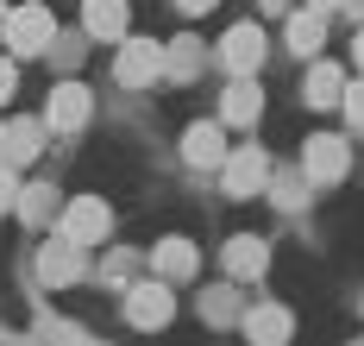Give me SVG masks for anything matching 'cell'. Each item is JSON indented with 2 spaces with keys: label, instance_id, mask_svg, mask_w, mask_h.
<instances>
[{
  "label": "cell",
  "instance_id": "19",
  "mask_svg": "<svg viewBox=\"0 0 364 346\" xmlns=\"http://www.w3.org/2000/svg\"><path fill=\"white\" fill-rule=\"evenodd\" d=\"M164 76H170V82H188V76H201V44H195V38H176V44H164Z\"/></svg>",
  "mask_w": 364,
  "mask_h": 346
},
{
  "label": "cell",
  "instance_id": "3",
  "mask_svg": "<svg viewBox=\"0 0 364 346\" xmlns=\"http://www.w3.org/2000/svg\"><path fill=\"white\" fill-rule=\"evenodd\" d=\"M301 170H308L314 189H333V183H346V170H352V145H346L339 132H314L308 152H301Z\"/></svg>",
  "mask_w": 364,
  "mask_h": 346
},
{
  "label": "cell",
  "instance_id": "8",
  "mask_svg": "<svg viewBox=\"0 0 364 346\" xmlns=\"http://www.w3.org/2000/svg\"><path fill=\"white\" fill-rule=\"evenodd\" d=\"M88 114H95L88 88H82V82H57V88H50V108H44V126L75 132V126H88Z\"/></svg>",
  "mask_w": 364,
  "mask_h": 346
},
{
  "label": "cell",
  "instance_id": "6",
  "mask_svg": "<svg viewBox=\"0 0 364 346\" xmlns=\"http://www.w3.org/2000/svg\"><path fill=\"white\" fill-rule=\"evenodd\" d=\"M170 315H176V296H170L164 277L126 290V321H132V327H170Z\"/></svg>",
  "mask_w": 364,
  "mask_h": 346
},
{
  "label": "cell",
  "instance_id": "23",
  "mask_svg": "<svg viewBox=\"0 0 364 346\" xmlns=\"http://www.w3.org/2000/svg\"><path fill=\"white\" fill-rule=\"evenodd\" d=\"M19 95V57H0V108Z\"/></svg>",
  "mask_w": 364,
  "mask_h": 346
},
{
  "label": "cell",
  "instance_id": "18",
  "mask_svg": "<svg viewBox=\"0 0 364 346\" xmlns=\"http://www.w3.org/2000/svg\"><path fill=\"white\" fill-rule=\"evenodd\" d=\"M245 334H252V340H289V334H295V315L283 303H264V308L245 315Z\"/></svg>",
  "mask_w": 364,
  "mask_h": 346
},
{
  "label": "cell",
  "instance_id": "5",
  "mask_svg": "<svg viewBox=\"0 0 364 346\" xmlns=\"http://www.w3.org/2000/svg\"><path fill=\"white\" fill-rule=\"evenodd\" d=\"M113 76L126 82V88H151V82L164 76V44H157V38H119Z\"/></svg>",
  "mask_w": 364,
  "mask_h": 346
},
{
  "label": "cell",
  "instance_id": "2",
  "mask_svg": "<svg viewBox=\"0 0 364 346\" xmlns=\"http://www.w3.org/2000/svg\"><path fill=\"white\" fill-rule=\"evenodd\" d=\"M57 233L75 239V246H101V239L113 233V208L101 201V195H75V201L57 208Z\"/></svg>",
  "mask_w": 364,
  "mask_h": 346
},
{
  "label": "cell",
  "instance_id": "4",
  "mask_svg": "<svg viewBox=\"0 0 364 346\" xmlns=\"http://www.w3.org/2000/svg\"><path fill=\"white\" fill-rule=\"evenodd\" d=\"M220 177H226V195H232V201L264 195V183H270V152H264V145H239V152H226Z\"/></svg>",
  "mask_w": 364,
  "mask_h": 346
},
{
  "label": "cell",
  "instance_id": "11",
  "mask_svg": "<svg viewBox=\"0 0 364 346\" xmlns=\"http://www.w3.org/2000/svg\"><path fill=\"white\" fill-rule=\"evenodd\" d=\"M38 277H44L50 290H63V283H75V277H82V246L57 233V239H50V246L38 252Z\"/></svg>",
  "mask_w": 364,
  "mask_h": 346
},
{
  "label": "cell",
  "instance_id": "12",
  "mask_svg": "<svg viewBox=\"0 0 364 346\" xmlns=\"http://www.w3.org/2000/svg\"><path fill=\"white\" fill-rule=\"evenodd\" d=\"M257 114H264V88L252 76H232L226 95H220V120L226 126H257Z\"/></svg>",
  "mask_w": 364,
  "mask_h": 346
},
{
  "label": "cell",
  "instance_id": "7",
  "mask_svg": "<svg viewBox=\"0 0 364 346\" xmlns=\"http://www.w3.org/2000/svg\"><path fill=\"white\" fill-rule=\"evenodd\" d=\"M226 120H195L188 132H182V157L195 164V170H220L226 164Z\"/></svg>",
  "mask_w": 364,
  "mask_h": 346
},
{
  "label": "cell",
  "instance_id": "15",
  "mask_svg": "<svg viewBox=\"0 0 364 346\" xmlns=\"http://www.w3.org/2000/svg\"><path fill=\"white\" fill-rule=\"evenodd\" d=\"M339 95H346V70L327 63V57H314V70L301 82V101H308V108H339Z\"/></svg>",
  "mask_w": 364,
  "mask_h": 346
},
{
  "label": "cell",
  "instance_id": "24",
  "mask_svg": "<svg viewBox=\"0 0 364 346\" xmlns=\"http://www.w3.org/2000/svg\"><path fill=\"white\" fill-rule=\"evenodd\" d=\"M13 201H19V183H13V164H6V157H0V214H6V208H13Z\"/></svg>",
  "mask_w": 364,
  "mask_h": 346
},
{
  "label": "cell",
  "instance_id": "27",
  "mask_svg": "<svg viewBox=\"0 0 364 346\" xmlns=\"http://www.w3.org/2000/svg\"><path fill=\"white\" fill-rule=\"evenodd\" d=\"M352 63L364 70V26H358V38H352Z\"/></svg>",
  "mask_w": 364,
  "mask_h": 346
},
{
  "label": "cell",
  "instance_id": "29",
  "mask_svg": "<svg viewBox=\"0 0 364 346\" xmlns=\"http://www.w3.org/2000/svg\"><path fill=\"white\" fill-rule=\"evenodd\" d=\"M346 6H352V13H358V19H364V0H346Z\"/></svg>",
  "mask_w": 364,
  "mask_h": 346
},
{
  "label": "cell",
  "instance_id": "20",
  "mask_svg": "<svg viewBox=\"0 0 364 346\" xmlns=\"http://www.w3.org/2000/svg\"><path fill=\"white\" fill-rule=\"evenodd\" d=\"M308 189H314L308 170H301V177H295V170H270V201H277V208H301Z\"/></svg>",
  "mask_w": 364,
  "mask_h": 346
},
{
  "label": "cell",
  "instance_id": "21",
  "mask_svg": "<svg viewBox=\"0 0 364 346\" xmlns=\"http://www.w3.org/2000/svg\"><path fill=\"white\" fill-rule=\"evenodd\" d=\"M26 221H50L57 214V189H44V183H32V189H19V201H13Z\"/></svg>",
  "mask_w": 364,
  "mask_h": 346
},
{
  "label": "cell",
  "instance_id": "25",
  "mask_svg": "<svg viewBox=\"0 0 364 346\" xmlns=\"http://www.w3.org/2000/svg\"><path fill=\"white\" fill-rule=\"evenodd\" d=\"M182 13H214V0H176Z\"/></svg>",
  "mask_w": 364,
  "mask_h": 346
},
{
  "label": "cell",
  "instance_id": "9",
  "mask_svg": "<svg viewBox=\"0 0 364 346\" xmlns=\"http://www.w3.org/2000/svg\"><path fill=\"white\" fill-rule=\"evenodd\" d=\"M283 44H289L295 57H321V44H327V13H321V6H295L289 19H283Z\"/></svg>",
  "mask_w": 364,
  "mask_h": 346
},
{
  "label": "cell",
  "instance_id": "17",
  "mask_svg": "<svg viewBox=\"0 0 364 346\" xmlns=\"http://www.w3.org/2000/svg\"><path fill=\"white\" fill-rule=\"evenodd\" d=\"M151 265H157V277H164V283H188L201 258H195V246H188V239H164V246L151 252Z\"/></svg>",
  "mask_w": 364,
  "mask_h": 346
},
{
  "label": "cell",
  "instance_id": "13",
  "mask_svg": "<svg viewBox=\"0 0 364 346\" xmlns=\"http://www.w3.org/2000/svg\"><path fill=\"white\" fill-rule=\"evenodd\" d=\"M126 26H132L126 0H82V32L88 38H126Z\"/></svg>",
  "mask_w": 364,
  "mask_h": 346
},
{
  "label": "cell",
  "instance_id": "26",
  "mask_svg": "<svg viewBox=\"0 0 364 346\" xmlns=\"http://www.w3.org/2000/svg\"><path fill=\"white\" fill-rule=\"evenodd\" d=\"M308 6H321L327 19H333V13H346V0H308Z\"/></svg>",
  "mask_w": 364,
  "mask_h": 346
},
{
  "label": "cell",
  "instance_id": "28",
  "mask_svg": "<svg viewBox=\"0 0 364 346\" xmlns=\"http://www.w3.org/2000/svg\"><path fill=\"white\" fill-rule=\"evenodd\" d=\"M257 6H264V13H289V0H257Z\"/></svg>",
  "mask_w": 364,
  "mask_h": 346
},
{
  "label": "cell",
  "instance_id": "30",
  "mask_svg": "<svg viewBox=\"0 0 364 346\" xmlns=\"http://www.w3.org/2000/svg\"><path fill=\"white\" fill-rule=\"evenodd\" d=\"M0 32H6V6H0Z\"/></svg>",
  "mask_w": 364,
  "mask_h": 346
},
{
  "label": "cell",
  "instance_id": "16",
  "mask_svg": "<svg viewBox=\"0 0 364 346\" xmlns=\"http://www.w3.org/2000/svg\"><path fill=\"white\" fill-rule=\"evenodd\" d=\"M38 152H44V120H13L6 139H0V157L6 164H32Z\"/></svg>",
  "mask_w": 364,
  "mask_h": 346
},
{
  "label": "cell",
  "instance_id": "14",
  "mask_svg": "<svg viewBox=\"0 0 364 346\" xmlns=\"http://www.w3.org/2000/svg\"><path fill=\"white\" fill-rule=\"evenodd\" d=\"M270 271V246L257 239V233H239L232 246H226V277H239V283H252Z\"/></svg>",
  "mask_w": 364,
  "mask_h": 346
},
{
  "label": "cell",
  "instance_id": "10",
  "mask_svg": "<svg viewBox=\"0 0 364 346\" xmlns=\"http://www.w3.org/2000/svg\"><path fill=\"white\" fill-rule=\"evenodd\" d=\"M220 63H226L232 76H257V63H264V32H257V26H232V32L220 38Z\"/></svg>",
  "mask_w": 364,
  "mask_h": 346
},
{
  "label": "cell",
  "instance_id": "1",
  "mask_svg": "<svg viewBox=\"0 0 364 346\" xmlns=\"http://www.w3.org/2000/svg\"><path fill=\"white\" fill-rule=\"evenodd\" d=\"M0 44H13V57H44L57 44V19L44 0H26V6H6V32Z\"/></svg>",
  "mask_w": 364,
  "mask_h": 346
},
{
  "label": "cell",
  "instance_id": "31",
  "mask_svg": "<svg viewBox=\"0 0 364 346\" xmlns=\"http://www.w3.org/2000/svg\"><path fill=\"white\" fill-rule=\"evenodd\" d=\"M0 139H6V126H0Z\"/></svg>",
  "mask_w": 364,
  "mask_h": 346
},
{
  "label": "cell",
  "instance_id": "22",
  "mask_svg": "<svg viewBox=\"0 0 364 346\" xmlns=\"http://www.w3.org/2000/svg\"><path fill=\"white\" fill-rule=\"evenodd\" d=\"M339 108H346V126H352V132H364V76H358V82H346Z\"/></svg>",
  "mask_w": 364,
  "mask_h": 346
}]
</instances>
